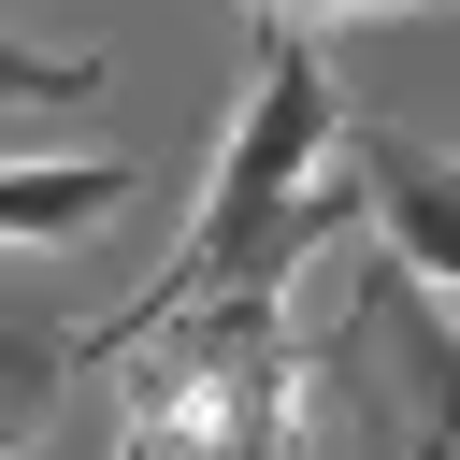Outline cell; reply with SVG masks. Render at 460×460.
I'll use <instances>...</instances> for the list:
<instances>
[{"instance_id": "5b68a950", "label": "cell", "mask_w": 460, "mask_h": 460, "mask_svg": "<svg viewBox=\"0 0 460 460\" xmlns=\"http://www.w3.org/2000/svg\"><path fill=\"white\" fill-rule=\"evenodd\" d=\"M129 201V158L115 144H72V158H0V244H72Z\"/></svg>"}, {"instance_id": "8992f818", "label": "cell", "mask_w": 460, "mask_h": 460, "mask_svg": "<svg viewBox=\"0 0 460 460\" xmlns=\"http://www.w3.org/2000/svg\"><path fill=\"white\" fill-rule=\"evenodd\" d=\"M72 374H86V316L0 302V460H29V431L72 402Z\"/></svg>"}, {"instance_id": "7a4b0ae2", "label": "cell", "mask_w": 460, "mask_h": 460, "mask_svg": "<svg viewBox=\"0 0 460 460\" xmlns=\"http://www.w3.org/2000/svg\"><path fill=\"white\" fill-rule=\"evenodd\" d=\"M86 359H129L115 460H302V345H288V302L101 316Z\"/></svg>"}, {"instance_id": "6da1fadb", "label": "cell", "mask_w": 460, "mask_h": 460, "mask_svg": "<svg viewBox=\"0 0 460 460\" xmlns=\"http://www.w3.org/2000/svg\"><path fill=\"white\" fill-rule=\"evenodd\" d=\"M331 144H345L331 58H316L302 29H259V72H244V101H230V129H216V158H201V216H187L172 273H158L144 302H115V316H172V302H288V273L359 216Z\"/></svg>"}, {"instance_id": "277c9868", "label": "cell", "mask_w": 460, "mask_h": 460, "mask_svg": "<svg viewBox=\"0 0 460 460\" xmlns=\"http://www.w3.org/2000/svg\"><path fill=\"white\" fill-rule=\"evenodd\" d=\"M331 158H345V201H359V230L388 244V273L460 302V158H446L431 129H388V115H345Z\"/></svg>"}, {"instance_id": "ba28073f", "label": "cell", "mask_w": 460, "mask_h": 460, "mask_svg": "<svg viewBox=\"0 0 460 460\" xmlns=\"http://www.w3.org/2000/svg\"><path fill=\"white\" fill-rule=\"evenodd\" d=\"M259 29H316V14H417V0H244Z\"/></svg>"}, {"instance_id": "3957f363", "label": "cell", "mask_w": 460, "mask_h": 460, "mask_svg": "<svg viewBox=\"0 0 460 460\" xmlns=\"http://www.w3.org/2000/svg\"><path fill=\"white\" fill-rule=\"evenodd\" d=\"M331 402H345V460H460V331L431 288L359 273L345 331H331Z\"/></svg>"}, {"instance_id": "52a82bcc", "label": "cell", "mask_w": 460, "mask_h": 460, "mask_svg": "<svg viewBox=\"0 0 460 460\" xmlns=\"http://www.w3.org/2000/svg\"><path fill=\"white\" fill-rule=\"evenodd\" d=\"M86 101H101V58H58V43L0 29V115H86Z\"/></svg>"}]
</instances>
